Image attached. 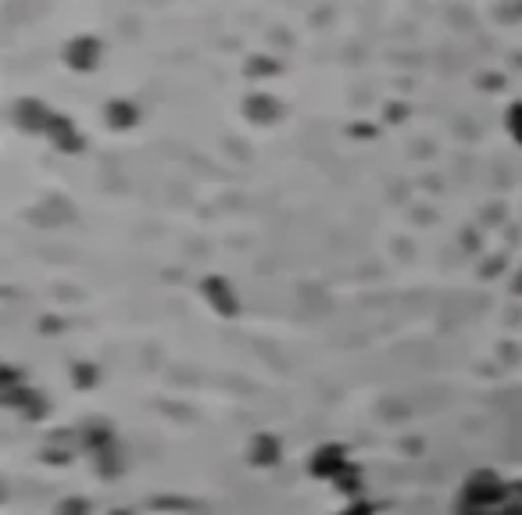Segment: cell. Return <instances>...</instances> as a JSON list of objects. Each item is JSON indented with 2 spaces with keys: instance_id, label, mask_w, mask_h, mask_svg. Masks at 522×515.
<instances>
[{
  "instance_id": "obj_1",
  "label": "cell",
  "mask_w": 522,
  "mask_h": 515,
  "mask_svg": "<svg viewBox=\"0 0 522 515\" xmlns=\"http://www.w3.org/2000/svg\"><path fill=\"white\" fill-rule=\"evenodd\" d=\"M61 58H65V65L72 69V72H94L97 65H101V58H104V47H101V40L97 37H72L69 44H65V51H61Z\"/></svg>"
},
{
  "instance_id": "obj_3",
  "label": "cell",
  "mask_w": 522,
  "mask_h": 515,
  "mask_svg": "<svg viewBox=\"0 0 522 515\" xmlns=\"http://www.w3.org/2000/svg\"><path fill=\"white\" fill-rule=\"evenodd\" d=\"M104 119H108L111 129H129V126L140 122V108L129 104V101H111V104L104 108Z\"/></svg>"
},
{
  "instance_id": "obj_4",
  "label": "cell",
  "mask_w": 522,
  "mask_h": 515,
  "mask_svg": "<svg viewBox=\"0 0 522 515\" xmlns=\"http://www.w3.org/2000/svg\"><path fill=\"white\" fill-rule=\"evenodd\" d=\"M508 133H511V136L522 143V101L508 108Z\"/></svg>"
},
{
  "instance_id": "obj_2",
  "label": "cell",
  "mask_w": 522,
  "mask_h": 515,
  "mask_svg": "<svg viewBox=\"0 0 522 515\" xmlns=\"http://www.w3.org/2000/svg\"><path fill=\"white\" fill-rule=\"evenodd\" d=\"M15 119H19V126H26V129H51V122H54V115H51L40 101H19V104H15Z\"/></svg>"
}]
</instances>
